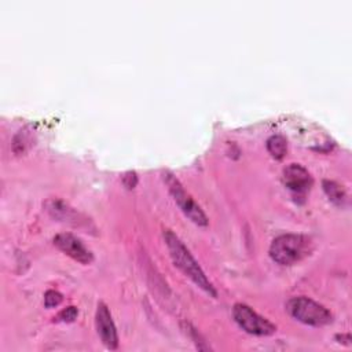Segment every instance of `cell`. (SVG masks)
I'll return each mask as SVG.
<instances>
[{"label": "cell", "mask_w": 352, "mask_h": 352, "mask_svg": "<svg viewBox=\"0 0 352 352\" xmlns=\"http://www.w3.org/2000/svg\"><path fill=\"white\" fill-rule=\"evenodd\" d=\"M164 239L168 246L169 254L175 263V265L186 275L188 276L198 287H201L204 292L210 294L212 297H216V290L213 285L206 278L205 272L197 263V260L192 257L190 250L183 245V242L179 239V236L172 232L170 230L164 231Z\"/></svg>", "instance_id": "cell-1"}, {"label": "cell", "mask_w": 352, "mask_h": 352, "mask_svg": "<svg viewBox=\"0 0 352 352\" xmlns=\"http://www.w3.org/2000/svg\"><path fill=\"white\" fill-rule=\"evenodd\" d=\"M286 311L296 320L315 327L324 326L333 319V315L327 308L304 296L290 298L286 302Z\"/></svg>", "instance_id": "cell-2"}, {"label": "cell", "mask_w": 352, "mask_h": 352, "mask_svg": "<svg viewBox=\"0 0 352 352\" xmlns=\"http://www.w3.org/2000/svg\"><path fill=\"white\" fill-rule=\"evenodd\" d=\"M309 241L297 234H285L275 238L270 246L271 258L282 265H290L308 253Z\"/></svg>", "instance_id": "cell-3"}, {"label": "cell", "mask_w": 352, "mask_h": 352, "mask_svg": "<svg viewBox=\"0 0 352 352\" xmlns=\"http://www.w3.org/2000/svg\"><path fill=\"white\" fill-rule=\"evenodd\" d=\"M164 180L169 188L170 195L173 197L177 206L182 209V212L195 224L198 226H208V217L204 213V210L195 204V201L186 192L180 182L169 172H165Z\"/></svg>", "instance_id": "cell-4"}, {"label": "cell", "mask_w": 352, "mask_h": 352, "mask_svg": "<svg viewBox=\"0 0 352 352\" xmlns=\"http://www.w3.org/2000/svg\"><path fill=\"white\" fill-rule=\"evenodd\" d=\"M232 316L242 330L253 336H270L276 330L275 324L245 304H235L232 308Z\"/></svg>", "instance_id": "cell-5"}, {"label": "cell", "mask_w": 352, "mask_h": 352, "mask_svg": "<svg viewBox=\"0 0 352 352\" xmlns=\"http://www.w3.org/2000/svg\"><path fill=\"white\" fill-rule=\"evenodd\" d=\"M283 183L296 197H304L312 187V176L300 164H290L283 169Z\"/></svg>", "instance_id": "cell-6"}, {"label": "cell", "mask_w": 352, "mask_h": 352, "mask_svg": "<svg viewBox=\"0 0 352 352\" xmlns=\"http://www.w3.org/2000/svg\"><path fill=\"white\" fill-rule=\"evenodd\" d=\"M54 245L59 250H62L63 253H66L67 256H70L72 258L82 264H89L94 260V256L89 252V249H87L85 245L70 232L58 234L54 238Z\"/></svg>", "instance_id": "cell-7"}, {"label": "cell", "mask_w": 352, "mask_h": 352, "mask_svg": "<svg viewBox=\"0 0 352 352\" xmlns=\"http://www.w3.org/2000/svg\"><path fill=\"white\" fill-rule=\"evenodd\" d=\"M95 323H96V330L98 334L104 344L106 348L109 349H116L118 346V336H117V329L116 324L111 319L110 311L106 304L99 302L96 308V315H95Z\"/></svg>", "instance_id": "cell-8"}, {"label": "cell", "mask_w": 352, "mask_h": 352, "mask_svg": "<svg viewBox=\"0 0 352 352\" xmlns=\"http://www.w3.org/2000/svg\"><path fill=\"white\" fill-rule=\"evenodd\" d=\"M45 208L48 210V213L62 221L70 220V217L74 214L73 209H70L65 202L59 201V199H50L45 202Z\"/></svg>", "instance_id": "cell-9"}, {"label": "cell", "mask_w": 352, "mask_h": 352, "mask_svg": "<svg viewBox=\"0 0 352 352\" xmlns=\"http://www.w3.org/2000/svg\"><path fill=\"white\" fill-rule=\"evenodd\" d=\"M323 190L329 199L336 205H344L346 201V194L344 188L331 180H323Z\"/></svg>", "instance_id": "cell-10"}, {"label": "cell", "mask_w": 352, "mask_h": 352, "mask_svg": "<svg viewBox=\"0 0 352 352\" xmlns=\"http://www.w3.org/2000/svg\"><path fill=\"white\" fill-rule=\"evenodd\" d=\"M267 150L274 158H276V160L283 158L286 154V150H287L286 139L280 135H272L267 140Z\"/></svg>", "instance_id": "cell-11"}, {"label": "cell", "mask_w": 352, "mask_h": 352, "mask_svg": "<svg viewBox=\"0 0 352 352\" xmlns=\"http://www.w3.org/2000/svg\"><path fill=\"white\" fill-rule=\"evenodd\" d=\"M77 315H78V309H77L76 307L70 305V307H66L65 309H62V311L54 318V320H55V322L70 323V322H74V320H76Z\"/></svg>", "instance_id": "cell-12"}, {"label": "cell", "mask_w": 352, "mask_h": 352, "mask_svg": "<svg viewBox=\"0 0 352 352\" xmlns=\"http://www.w3.org/2000/svg\"><path fill=\"white\" fill-rule=\"evenodd\" d=\"M62 302V294L56 290H47L44 294V305L47 308L56 307Z\"/></svg>", "instance_id": "cell-13"}, {"label": "cell", "mask_w": 352, "mask_h": 352, "mask_svg": "<svg viewBox=\"0 0 352 352\" xmlns=\"http://www.w3.org/2000/svg\"><path fill=\"white\" fill-rule=\"evenodd\" d=\"M122 183L126 188H133L138 183V176L135 172H126L124 176H122Z\"/></svg>", "instance_id": "cell-14"}]
</instances>
